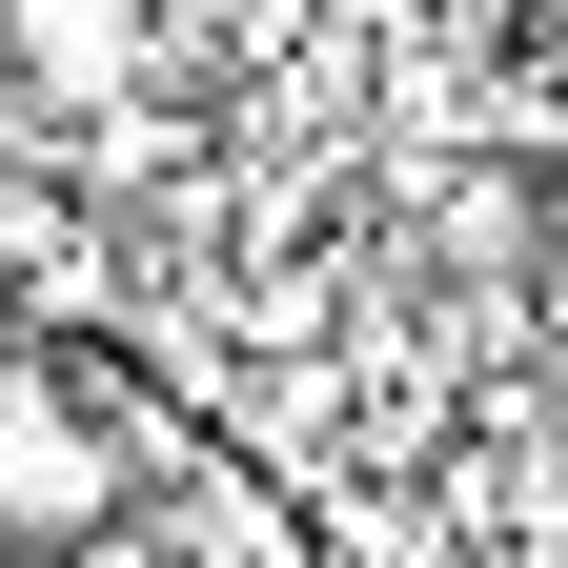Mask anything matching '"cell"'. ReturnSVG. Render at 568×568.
Masks as SVG:
<instances>
[{"label":"cell","mask_w":568,"mask_h":568,"mask_svg":"<svg viewBox=\"0 0 568 568\" xmlns=\"http://www.w3.org/2000/svg\"><path fill=\"white\" fill-rule=\"evenodd\" d=\"M183 447H203V426L142 386L122 345H41V325L0 345V548H21V568L122 548V528H142V487H163Z\"/></svg>","instance_id":"obj_1"},{"label":"cell","mask_w":568,"mask_h":568,"mask_svg":"<svg viewBox=\"0 0 568 568\" xmlns=\"http://www.w3.org/2000/svg\"><path fill=\"white\" fill-rule=\"evenodd\" d=\"M142 82H183V61H163V0H0V122L82 142V122H122Z\"/></svg>","instance_id":"obj_2"},{"label":"cell","mask_w":568,"mask_h":568,"mask_svg":"<svg viewBox=\"0 0 568 568\" xmlns=\"http://www.w3.org/2000/svg\"><path fill=\"white\" fill-rule=\"evenodd\" d=\"M0 345H21V325H0Z\"/></svg>","instance_id":"obj_3"}]
</instances>
